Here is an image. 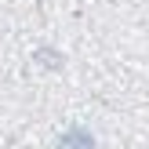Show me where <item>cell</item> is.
Segmentation results:
<instances>
[{
  "instance_id": "obj_1",
  "label": "cell",
  "mask_w": 149,
  "mask_h": 149,
  "mask_svg": "<svg viewBox=\"0 0 149 149\" xmlns=\"http://www.w3.org/2000/svg\"><path fill=\"white\" fill-rule=\"evenodd\" d=\"M55 149H98V142H95V135H91L87 127L73 124V127H65L62 135H58Z\"/></svg>"
}]
</instances>
